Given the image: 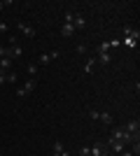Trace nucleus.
<instances>
[{
	"instance_id": "6e6552de",
	"label": "nucleus",
	"mask_w": 140,
	"mask_h": 156,
	"mask_svg": "<svg viewBox=\"0 0 140 156\" xmlns=\"http://www.w3.org/2000/svg\"><path fill=\"white\" fill-rule=\"evenodd\" d=\"M107 149H112L114 154H121V151L126 149V144H121V142H117V140H112V137H110V140H107V144H105Z\"/></svg>"
},
{
	"instance_id": "20e7f679",
	"label": "nucleus",
	"mask_w": 140,
	"mask_h": 156,
	"mask_svg": "<svg viewBox=\"0 0 140 156\" xmlns=\"http://www.w3.org/2000/svg\"><path fill=\"white\" fill-rule=\"evenodd\" d=\"M16 30H19V35H26V37H35V35H38V30H35L33 26L23 23V21H19V23H16Z\"/></svg>"
},
{
	"instance_id": "9d476101",
	"label": "nucleus",
	"mask_w": 140,
	"mask_h": 156,
	"mask_svg": "<svg viewBox=\"0 0 140 156\" xmlns=\"http://www.w3.org/2000/svg\"><path fill=\"white\" fill-rule=\"evenodd\" d=\"M124 130H126V133H131V135H138V130H140V121H138V119H131V121L124 126Z\"/></svg>"
},
{
	"instance_id": "ddd939ff",
	"label": "nucleus",
	"mask_w": 140,
	"mask_h": 156,
	"mask_svg": "<svg viewBox=\"0 0 140 156\" xmlns=\"http://www.w3.org/2000/svg\"><path fill=\"white\" fill-rule=\"evenodd\" d=\"M12 63H14L12 58L2 56V58H0V72H9V70H12Z\"/></svg>"
},
{
	"instance_id": "4be33fe9",
	"label": "nucleus",
	"mask_w": 140,
	"mask_h": 156,
	"mask_svg": "<svg viewBox=\"0 0 140 156\" xmlns=\"http://www.w3.org/2000/svg\"><path fill=\"white\" fill-rule=\"evenodd\" d=\"M7 30H9V26H7L5 21H0V33H7Z\"/></svg>"
},
{
	"instance_id": "0eeeda50",
	"label": "nucleus",
	"mask_w": 140,
	"mask_h": 156,
	"mask_svg": "<svg viewBox=\"0 0 140 156\" xmlns=\"http://www.w3.org/2000/svg\"><path fill=\"white\" fill-rule=\"evenodd\" d=\"M70 23H73V28H75V30H82V28L87 26V19H84V14L73 12V19H70Z\"/></svg>"
},
{
	"instance_id": "393cba45",
	"label": "nucleus",
	"mask_w": 140,
	"mask_h": 156,
	"mask_svg": "<svg viewBox=\"0 0 140 156\" xmlns=\"http://www.w3.org/2000/svg\"><path fill=\"white\" fill-rule=\"evenodd\" d=\"M119 156H133V154H131V151H128V149H124V151H121Z\"/></svg>"
},
{
	"instance_id": "a878e982",
	"label": "nucleus",
	"mask_w": 140,
	"mask_h": 156,
	"mask_svg": "<svg viewBox=\"0 0 140 156\" xmlns=\"http://www.w3.org/2000/svg\"><path fill=\"white\" fill-rule=\"evenodd\" d=\"M2 7H5V2H0V12H2Z\"/></svg>"
},
{
	"instance_id": "9b49d317",
	"label": "nucleus",
	"mask_w": 140,
	"mask_h": 156,
	"mask_svg": "<svg viewBox=\"0 0 140 156\" xmlns=\"http://www.w3.org/2000/svg\"><path fill=\"white\" fill-rule=\"evenodd\" d=\"M96 63H98V58H96V56H89V58L84 61V72H87V75H91L93 68H96Z\"/></svg>"
},
{
	"instance_id": "b1692460",
	"label": "nucleus",
	"mask_w": 140,
	"mask_h": 156,
	"mask_svg": "<svg viewBox=\"0 0 140 156\" xmlns=\"http://www.w3.org/2000/svg\"><path fill=\"white\" fill-rule=\"evenodd\" d=\"M5 54H7V47H2V44H0V58H2Z\"/></svg>"
},
{
	"instance_id": "f03ea898",
	"label": "nucleus",
	"mask_w": 140,
	"mask_h": 156,
	"mask_svg": "<svg viewBox=\"0 0 140 156\" xmlns=\"http://www.w3.org/2000/svg\"><path fill=\"white\" fill-rule=\"evenodd\" d=\"M35 86H38V79H28V82H23V86H19V89H16V96H19V98L31 96V93L35 91Z\"/></svg>"
},
{
	"instance_id": "6ab92c4d",
	"label": "nucleus",
	"mask_w": 140,
	"mask_h": 156,
	"mask_svg": "<svg viewBox=\"0 0 140 156\" xmlns=\"http://www.w3.org/2000/svg\"><path fill=\"white\" fill-rule=\"evenodd\" d=\"M54 151H66V147H63V142H59V140H56V142H54Z\"/></svg>"
},
{
	"instance_id": "4468645a",
	"label": "nucleus",
	"mask_w": 140,
	"mask_h": 156,
	"mask_svg": "<svg viewBox=\"0 0 140 156\" xmlns=\"http://www.w3.org/2000/svg\"><path fill=\"white\" fill-rule=\"evenodd\" d=\"M96 58L100 61V65H110V61H112V54H110V51H103V54H96Z\"/></svg>"
},
{
	"instance_id": "a211bd4d",
	"label": "nucleus",
	"mask_w": 140,
	"mask_h": 156,
	"mask_svg": "<svg viewBox=\"0 0 140 156\" xmlns=\"http://www.w3.org/2000/svg\"><path fill=\"white\" fill-rule=\"evenodd\" d=\"M75 51L80 54V56H84L87 54V44H75Z\"/></svg>"
},
{
	"instance_id": "f257e3e1",
	"label": "nucleus",
	"mask_w": 140,
	"mask_h": 156,
	"mask_svg": "<svg viewBox=\"0 0 140 156\" xmlns=\"http://www.w3.org/2000/svg\"><path fill=\"white\" fill-rule=\"evenodd\" d=\"M110 137L117 140V142H121V144H126V147L133 142V140H138V135H131V133H126L124 128H112V135Z\"/></svg>"
},
{
	"instance_id": "5701e85b",
	"label": "nucleus",
	"mask_w": 140,
	"mask_h": 156,
	"mask_svg": "<svg viewBox=\"0 0 140 156\" xmlns=\"http://www.w3.org/2000/svg\"><path fill=\"white\" fill-rule=\"evenodd\" d=\"M5 77H7V72H0V86H2V84H7V82H5Z\"/></svg>"
},
{
	"instance_id": "dca6fc26",
	"label": "nucleus",
	"mask_w": 140,
	"mask_h": 156,
	"mask_svg": "<svg viewBox=\"0 0 140 156\" xmlns=\"http://www.w3.org/2000/svg\"><path fill=\"white\" fill-rule=\"evenodd\" d=\"M112 47H110V42H100L98 47H96V54H103V51H110Z\"/></svg>"
},
{
	"instance_id": "aec40b11",
	"label": "nucleus",
	"mask_w": 140,
	"mask_h": 156,
	"mask_svg": "<svg viewBox=\"0 0 140 156\" xmlns=\"http://www.w3.org/2000/svg\"><path fill=\"white\" fill-rule=\"evenodd\" d=\"M12 44H19V35H9V44L7 47H12Z\"/></svg>"
},
{
	"instance_id": "412c9836",
	"label": "nucleus",
	"mask_w": 140,
	"mask_h": 156,
	"mask_svg": "<svg viewBox=\"0 0 140 156\" xmlns=\"http://www.w3.org/2000/svg\"><path fill=\"white\" fill-rule=\"evenodd\" d=\"M52 156H70V151L68 149L66 151H52Z\"/></svg>"
},
{
	"instance_id": "f8f14e48",
	"label": "nucleus",
	"mask_w": 140,
	"mask_h": 156,
	"mask_svg": "<svg viewBox=\"0 0 140 156\" xmlns=\"http://www.w3.org/2000/svg\"><path fill=\"white\" fill-rule=\"evenodd\" d=\"M73 33H75L73 23H68V21H63V26H61V37H73Z\"/></svg>"
},
{
	"instance_id": "39448f33",
	"label": "nucleus",
	"mask_w": 140,
	"mask_h": 156,
	"mask_svg": "<svg viewBox=\"0 0 140 156\" xmlns=\"http://www.w3.org/2000/svg\"><path fill=\"white\" fill-rule=\"evenodd\" d=\"M107 147L103 142H96V144H91V147H89V156H107Z\"/></svg>"
},
{
	"instance_id": "2eb2a0df",
	"label": "nucleus",
	"mask_w": 140,
	"mask_h": 156,
	"mask_svg": "<svg viewBox=\"0 0 140 156\" xmlns=\"http://www.w3.org/2000/svg\"><path fill=\"white\" fill-rule=\"evenodd\" d=\"M26 70H28V75H31V79H35V75H38V70H40V65H38V63H28Z\"/></svg>"
},
{
	"instance_id": "bb28decb",
	"label": "nucleus",
	"mask_w": 140,
	"mask_h": 156,
	"mask_svg": "<svg viewBox=\"0 0 140 156\" xmlns=\"http://www.w3.org/2000/svg\"><path fill=\"white\" fill-rule=\"evenodd\" d=\"M0 156H2V154H0Z\"/></svg>"
},
{
	"instance_id": "7ed1b4c3",
	"label": "nucleus",
	"mask_w": 140,
	"mask_h": 156,
	"mask_svg": "<svg viewBox=\"0 0 140 156\" xmlns=\"http://www.w3.org/2000/svg\"><path fill=\"white\" fill-rule=\"evenodd\" d=\"M89 117L91 119H98V121H103V124H112V114L110 112H96V110H89Z\"/></svg>"
},
{
	"instance_id": "1a4fd4ad",
	"label": "nucleus",
	"mask_w": 140,
	"mask_h": 156,
	"mask_svg": "<svg viewBox=\"0 0 140 156\" xmlns=\"http://www.w3.org/2000/svg\"><path fill=\"white\" fill-rule=\"evenodd\" d=\"M54 58H59V51H49V54H42L40 58H38V65H47V63H52Z\"/></svg>"
},
{
	"instance_id": "f3484780",
	"label": "nucleus",
	"mask_w": 140,
	"mask_h": 156,
	"mask_svg": "<svg viewBox=\"0 0 140 156\" xmlns=\"http://www.w3.org/2000/svg\"><path fill=\"white\" fill-rule=\"evenodd\" d=\"M5 82H7V84H14V82H16V72L9 70V72H7V77H5Z\"/></svg>"
},
{
	"instance_id": "423d86ee",
	"label": "nucleus",
	"mask_w": 140,
	"mask_h": 156,
	"mask_svg": "<svg viewBox=\"0 0 140 156\" xmlns=\"http://www.w3.org/2000/svg\"><path fill=\"white\" fill-rule=\"evenodd\" d=\"M7 58H12V61H16V58H21L23 56V47L21 44H12V47H7V54H5Z\"/></svg>"
}]
</instances>
